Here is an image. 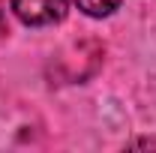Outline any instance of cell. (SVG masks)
Instances as JSON below:
<instances>
[{
    "instance_id": "cell-1",
    "label": "cell",
    "mask_w": 156,
    "mask_h": 153,
    "mask_svg": "<svg viewBox=\"0 0 156 153\" xmlns=\"http://www.w3.org/2000/svg\"><path fill=\"white\" fill-rule=\"evenodd\" d=\"M12 12L27 27H48L66 18L69 0H9Z\"/></svg>"
},
{
    "instance_id": "cell-2",
    "label": "cell",
    "mask_w": 156,
    "mask_h": 153,
    "mask_svg": "<svg viewBox=\"0 0 156 153\" xmlns=\"http://www.w3.org/2000/svg\"><path fill=\"white\" fill-rule=\"evenodd\" d=\"M72 3L90 18H108L114 9H120L123 0H72Z\"/></svg>"
}]
</instances>
